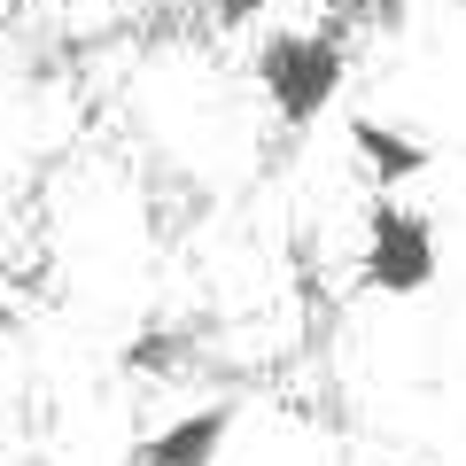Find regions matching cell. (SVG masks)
Here are the masks:
<instances>
[{"label": "cell", "mask_w": 466, "mask_h": 466, "mask_svg": "<svg viewBox=\"0 0 466 466\" xmlns=\"http://www.w3.org/2000/svg\"><path fill=\"white\" fill-rule=\"evenodd\" d=\"M257 94H265V109L280 116L288 133H311L319 116L342 101V86H350V47H342V32H272L265 47H257Z\"/></svg>", "instance_id": "obj_1"}, {"label": "cell", "mask_w": 466, "mask_h": 466, "mask_svg": "<svg viewBox=\"0 0 466 466\" xmlns=\"http://www.w3.org/2000/svg\"><path fill=\"white\" fill-rule=\"evenodd\" d=\"M435 272H443L435 226L412 210V202H397V195L373 187V202H366V249H358V288L404 303V296H428Z\"/></svg>", "instance_id": "obj_2"}, {"label": "cell", "mask_w": 466, "mask_h": 466, "mask_svg": "<svg viewBox=\"0 0 466 466\" xmlns=\"http://www.w3.org/2000/svg\"><path fill=\"white\" fill-rule=\"evenodd\" d=\"M233 443V404H195V412L164 420L156 435H140L133 466H218Z\"/></svg>", "instance_id": "obj_3"}, {"label": "cell", "mask_w": 466, "mask_h": 466, "mask_svg": "<svg viewBox=\"0 0 466 466\" xmlns=\"http://www.w3.org/2000/svg\"><path fill=\"white\" fill-rule=\"evenodd\" d=\"M350 156H358V171H366L381 195H397V187L428 179L435 148L420 133H404V125H381V116H350Z\"/></svg>", "instance_id": "obj_4"}, {"label": "cell", "mask_w": 466, "mask_h": 466, "mask_svg": "<svg viewBox=\"0 0 466 466\" xmlns=\"http://www.w3.org/2000/svg\"><path fill=\"white\" fill-rule=\"evenodd\" d=\"M116 366L140 373V381H171V373L187 366V334H179V327H140L133 342L116 350Z\"/></svg>", "instance_id": "obj_5"}, {"label": "cell", "mask_w": 466, "mask_h": 466, "mask_svg": "<svg viewBox=\"0 0 466 466\" xmlns=\"http://www.w3.org/2000/svg\"><path fill=\"white\" fill-rule=\"evenodd\" d=\"M202 8H210L218 32H249L257 16H272V0H202Z\"/></svg>", "instance_id": "obj_6"}]
</instances>
